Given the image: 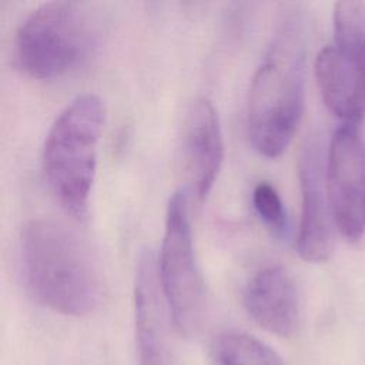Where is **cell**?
Masks as SVG:
<instances>
[{"instance_id": "8", "label": "cell", "mask_w": 365, "mask_h": 365, "mask_svg": "<svg viewBox=\"0 0 365 365\" xmlns=\"http://www.w3.org/2000/svg\"><path fill=\"white\" fill-rule=\"evenodd\" d=\"M170 315L153 252L140 255L134 285V339L138 365H180L168 334Z\"/></svg>"}, {"instance_id": "13", "label": "cell", "mask_w": 365, "mask_h": 365, "mask_svg": "<svg viewBox=\"0 0 365 365\" xmlns=\"http://www.w3.org/2000/svg\"><path fill=\"white\" fill-rule=\"evenodd\" d=\"M252 204L258 217L275 234L287 231V212L275 187L267 181L258 182L252 190Z\"/></svg>"}, {"instance_id": "2", "label": "cell", "mask_w": 365, "mask_h": 365, "mask_svg": "<svg viewBox=\"0 0 365 365\" xmlns=\"http://www.w3.org/2000/svg\"><path fill=\"white\" fill-rule=\"evenodd\" d=\"M305 37L299 13L284 17L248 94V135L255 150L275 158L288 147L304 107Z\"/></svg>"}, {"instance_id": "5", "label": "cell", "mask_w": 365, "mask_h": 365, "mask_svg": "<svg viewBox=\"0 0 365 365\" xmlns=\"http://www.w3.org/2000/svg\"><path fill=\"white\" fill-rule=\"evenodd\" d=\"M158 281L175 332L195 336L207 312V292L197 265L185 191L171 195L158 258Z\"/></svg>"}, {"instance_id": "11", "label": "cell", "mask_w": 365, "mask_h": 365, "mask_svg": "<svg viewBox=\"0 0 365 365\" xmlns=\"http://www.w3.org/2000/svg\"><path fill=\"white\" fill-rule=\"evenodd\" d=\"M244 307L252 321L269 334L288 338L299 325V295L291 274L278 264L259 268L244 289Z\"/></svg>"}, {"instance_id": "12", "label": "cell", "mask_w": 365, "mask_h": 365, "mask_svg": "<svg viewBox=\"0 0 365 365\" xmlns=\"http://www.w3.org/2000/svg\"><path fill=\"white\" fill-rule=\"evenodd\" d=\"M210 354L214 365H285L282 358L267 344L237 331L217 335Z\"/></svg>"}, {"instance_id": "3", "label": "cell", "mask_w": 365, "mask_h": 365, "mask_svg": "<svg viewBox=\"0 0 365 365\" xmlns=\"http://www.w3.org/2000/svg\"><path fill=\"white\" fill-rule=\"evenodd\" d=\"M104 124L98 96L86 93L73 98L56 117L43 145V173L60 205L76 218L88 210L97 148Z\"/></svg>"}, {"instance_id": "7", "label": "cell", "mask_w": 365, "mask_h": 365, "mask_svg": "<svg viewBox=\"0 0 365 365\" xmlns=\"http://www.w3.org/2000/svg\"><path fill=\"white\" fill-rule=\"evenodd\" d=\"M325 182L336 230L349 242L365 235V143L355 124L332 134Z\"/></svg>"}, {"instance_id": "1", "label": "cell", "mask_w": 365, "mask_h": 365, "mask_svg": "<svg viewBox=\"0 0 365 365\" xmlns=\"http://www.w3.org/2000/svg\"><path fill=\"white\" fill-rule=\"evenodd\" d=\"M21 269L41 305L71 317L96 311L106 292L100 262L70 227L51 218L31 220L21 231Z\"/></svg>"}, {"instance_id": "4", "label": "cell", "mask_w": 365, "mask_h": 365, "mask_svg": "<svg viewBox=\"0 0 365 365\" xmlns=\"http://www.w3.org/2000/svg\"><path fill=\"white\" fill-rule=\"evenodd\" d=\"M96 40V19L84 4L48 1L20 24L14 37V57L29 76L54 78L86 60Z\"/></svg>"}, {"instance_id": "9", "label": "cell", "mask_w": 365, "mask_h": 365, "mask_svg": "<svg viewBox=\"0 0 365 365\" xmlns=\"http://www.w3.org/2000/svg\"><path fill=\"white\" fill-rule=\"evenodd\" d=\"M301 184V224L297 250L308 262H324L334 251V231L336 230L328 191L325 171L315 143H308L299 160Z\"/></svg>"}, {"instance_id": "6", "label": "cell", "mask_w": 365, "mask_h": 365, "mask_svg": "<svg viewBox=\"0 0 365 365\" xmlns=\"http://www.w3.org/2000/svg\"><path fill=\"white\" fill-rule=\"evenodd\" d=\"M334 40L315 60V77L328 110L344 124L365 115V3L342 0L334 7Z\"/></svg>"}, {"instance_id": "10", "label": "cell", "mask_w": 365, "mask_h": 365, "mask_svg": "<svg viewBox=\"0 0 365 365\" xmlns=\"http://www.w3.org/2000/svg\"><path fill=\"white\" fill-rule=\"evenodd\" d=\"M224 158V140L218 114L207 98L195 100L187 111L182 138V170L191 192L204 200L211 191Z\"/></svg>"}]
</instances>
